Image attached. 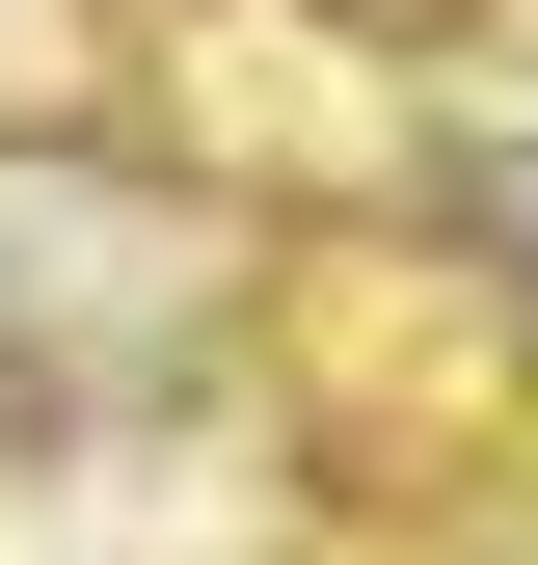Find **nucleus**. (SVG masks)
Returning a JSON list of instances; mask_svg holds the SVG:
<instances>
[{
	"label": "nucleus",
	"mask_w": 538,
	"mask_h": 565,
	"mask_svg": "<svg viewBox=\"0 0 538 565\" xmlns=\"http://www.w3.org/2000/svg\"><path fill=\"white\" fill-rule=\"evenodd\" d=\"M297 28H377V54H431V28H458V0H297Z\"/></svg>",
	"instance_id": "2"
},
{
	"label": "nucleus",
	"mask_w": 538,
	"mask_h": 565,
	"mask_svg": "<svg viewBox=\"0 0 538 565\" xmlns=\"http://www.w3.org/2000/svg\"><path fill=\"white\" fill-rule=\"evenodd\" d=\"M134 108V0H0V135H82Z\"/></svg>",
	"instance_id": "1"
}]
</instances>
